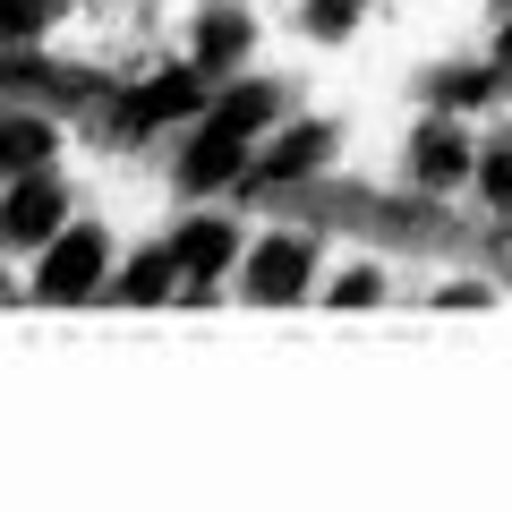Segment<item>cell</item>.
Wrapping results in <instances>:
<instances>
[{
	"mask_svg": "<svg viewBox=\"0 0 512 512\" xmlns=\"http://www.w3.org/2000/svg\"><path fill=\"white\" fill-rule=\"evenodd\" d=\"M43 18H52V0H0V26H9V43H35Z\"/></svg>",
	"mask_w": 512,
	"mask_h": 512,
	"instance_id": "5bb4252c",
	"label": "cell"
},
{
	"mask_svg": "<svg viewBox=\"0 0 512 512\" xmlns=\"http://www.w3.org/2000/svg\"><path fill=\"white\" fill-rule=\"evenodd\" d=\"M410 171H419L427 188H453V180H470V171H478V146L461 137L453 120H427L419 137H410Z\"/></svg>",
	"mask_w": 512,
	"mask_h": 512,
	"instance_id": "5b68a950",
	"label": "cell"
},
{
	"mask_svg": "<svg viewBox=\"0 0 512 512\" xmlns=\"http://www.w3.org/2000/svg\"><path fill=\"white\" fill-rule=\"evenodd\" d=\"M325 154H333V128L299 120V128H282L274 146L256 154V171H248V180H256V188H274V180H308V171L325 163Z\"/></svg>",
	"mask_w": 512,
	"mask_h": 512,
	"instance_id": "52a82bcc",
	"label": "cell"
},
{
	"mask_svg": "<svg viewBox=\"0 0 512 512\" xmlns=\"http://www.w3.org/2000/svg\"><path fill=\"white\" fill-rule=\"evenodd\" d=\"M239 60H248V18H239V9H214V18L197 26V69L205 77H231Z\"/></svg>",
	"mask_w": 512,
	"mask_h": 512,
	"instance_id": "30bf717a",
	"label": "cell"
},
{
	"mask_svg": "<svg viewBox=\"0 0 512 512\" xmlns=\"http://www.w3.org/2000/svg\"><path fill=\"white\" fill-rule=\"evenodd\" d=\"M0 163H9V180H18V171H43V163H52V128L9 111V128H0Z\"/></svg>",
	"mask_w": 512,
	"mask_h": 512,
	"instance_id": "7c38bea8",
	"label": "cell"
},
{
	"mask_svg": "<svg viewBox=\"0 0 512 512\" xmlns=\"http://www.w3.org/2000/svg\"><path fill=\"white\" fill-rule=\"evenodd\" d=\"M495 94H504V86H495V69H444L436 77V103L444 111H478V103H495Z\"/></svg>",
	"mask_w": 512,
	"mask_h": 512,
	"instance_id": "4fadbf2b",
	"label": "cell"
},
{
	"mask_svg": "<svg viewBox=\"0 0 512 512\" xmlns=\"http://www.w3.org/2000/svg\"><path fill=\"white\" fill-rule=\"evenodd\" d=\"M248 137H239V128H222L214 120V111H205V128H197V137H188V154H180V188H197V197H205V188H231V180H248Z\"/></svg>",
	"mask_w": 512,
	"mask_h": 512,
	"instance_id": "7a4b0ae2",
	"label": "cell"
},
{
	"mask_svg": "<svg viewBox=\"0 0 512 512\" xmlns=\"http://www.w3.org/2000/svg\"><path fill=\"white\" fill-rule=\"evenodd\" d=\"M111 282V239L94 231V222H77V231H60L52 248H43V265H35V291L43 299H86V291H103Z\"/></svg>",
	"mask_w": 512,
	"mask_h": 512,
	"instance_id": "6da1fadb",
	"label": "cell"
},
{
	"mask_svg": "<svg viewBox=\"0 0 512 512\" xmlns=\"http://www.w3.org/2000/svg\"><path fill=\"white\" fill-rule=\"evenodd\" d=\"M180 256H171V248H146V256H128V265H120V282H111V299H128V308H154V299H171V291H180Z\"/></svg>",
	"mask_w": 512,
	"mask_h": 512,
	"instance_id": "ba28073f",
	"label": "cell"
},
{
	"mask_svg": "<svg viewBox=\"0 0 512 512\" xmlns=\"http://www.w3.org/2000/svg\"><path fill=\"white\" fill-rule=\"evenodd\" d=\"M171 256H180L188 282H222V265L239 256V239H231V222H188V231L171 239Z\"/></svg>",
	"mask_w": 512,
	"mask_h": 512,
	"instance_id": "9c48e42d",
	"label": "cell"
},
{
	"mask_svg": "<svg viewBox=\"0 0 512 512\" xmlns=\"http://www.w3.org/2000/svg\"><path fill=\"white\" fill-rule=\"evenodd\" d=\"M478 188H487V205H504V214H512V146L478 154Z\"/></svg>",
	"mask_w": 512,
	"mask_h": 512,
	"instance_id": "9a60e30c",
	"label": "cell"
},
{
	"mask_svg": "<svg viewBox=\"0 0 512 512\" xmlns=\"http://www.w3.org/2000/svg\"><path fill=\"white\" fill-rule=\"evenodd\" d=\"M0 222H9V248H52V239H60V188L43 180V171H18Z\"/></svg>",
	"mask_w": 512,
	"mask_h": 512,
	"instance_id": "3957f363",
	"label": "cell"
},
{
	"mask_svg": "<svg viewBox=\"0 0 512 512\" xmlns=\"http://www.w3.org/2000/svg\"><path fill=\"white\" fill-rule=\"evenodd\" d=\"M308 26H316L325 43H342L350 26H359V0H308Z\"/></svg>",
	"mask_w": 512,
	"mask_h": 512,
	"instance_id": "2e32d148",
	"label": "cell"
},
{
	"mask_svg": "<svg viewBox=\"0 0 512 512\" xmlns=\"http://www.w3.org/2000/svg\"><path fill=\"white\" fill-rule=\"evenodd\" d=\"M308 291V239H265V248L248 256V299H265V308H282V299Z\"/></svg>",
	"mask_w": 512,
	"mask_h": 512,
	"instance_id": "8992f818",
	"label": "cell"
},
{
	"mask_svg": "<svg viewBox=\"0 0 512 512\" xmlns=\"http://www.w3.org/2000/svg\"><path fill=\"white\" fill-rule=\"evenodd\" d=\"M495 69L512 77V26H504V35H495Z\"/></svg>",
	"mask_w": 512,
	"mask_h": 512,
	"instance_id": "ac0fdd59",
	"label": "cell"
},
{
	"mask_svg": "<svg viewBox=\"0 0 512 512\" xmlns=\"http://www.w3.org/2000/svg\"><path fill=\"white\" fill-rule=\"evenodd\" d=\"M376 291H384V274H376V265H350V274L333 282L325 299H333V308H367V299H376Z\"/></svg>",
	"mask_w": 512,
	"mask_h": 512,
	"instance_id": "e0dca14e",
	"label": "cell"
},
{
	"mask_svg": "<svg viewBox=\"0 0 512 512\" xmlns=\"http://www.w3.org/2000/svg\"><path fill=\"white\" fill-rule=\"evenodd\" d=\"M205 111V69H163L154 86H137L120 103V120L128 128H163V120H197Z\"/></svg>",
	"mask_w": 512,
	"mask_h": 512,
	"instance_id": "277c9868",
	"label": "cell"
},
{
	"mask_svg": "<svg viewBox=\"0 0 512 512\" xmlns=\"http://www.w3.org/2000/svg\"><path fill=\"white\" fill-rule=\"evenodd\" d=\"M214 120L239 128V137H256V128H274V120H282V94H274V86H222Z\"/></svg>",
	"mask_w": 512,
	"mask_h": 512,
	"instance_id": "8fae6325",
	"label": "cell"
}]
</instances>
